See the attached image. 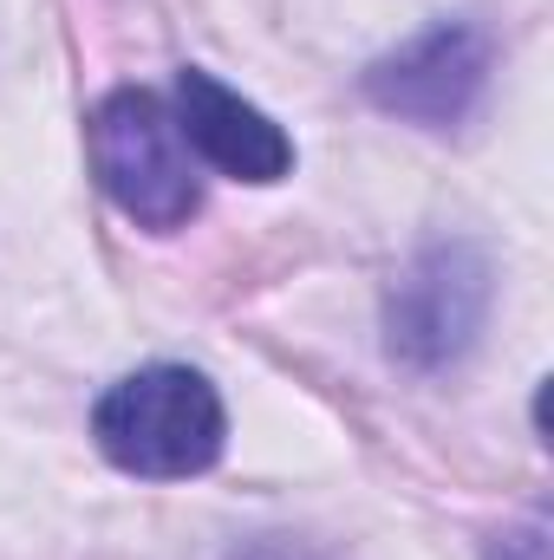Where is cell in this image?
<instances>
[{
  "mask_svg": "<svg viewBox=\"0 0 554 560\" xmlns=\"http://www.w3.org/2000/svg\"><path fill=\"white\" fill-rule=\"evenodd\" d=\"M92 436H99L105 463H118L125 476L176 482V476H203L222 456L229 411H222V392L203 372H189V365H143V372L118 378L99 398Z\"/></svg>",
  "mask_w": 554,
  "mask_h": 560,
  "instance_id": "obj_1",
  "label": "cell"
},
{
  "mask_svg": "<svg viewBox=\"0 0 554 560\" xmlns=\"http://www.w3.org/2000/svg\"><path fill=\"white\" fill-rule=\"evenodd\" d=\"M85 150H92V176L99 189L150 235L183 229L203 209V176H196V150L176 131V112L143 92H105L85 118Z\"/></svg>",
  "mask_w": 554,
  "mask_h": 560,
  "instance_id": "obj_2",
  "label": "cell"
},
{
  "mask_svg": "<svg viewBox=\"0 0 554 560\" xmlns=\"http://www.w3.org/2000/svg\"><path fill=\"white\" fill-rule=\"evenodd\" d=\"M489 313V261L463 242L424 248L385 293V346L417 372L463 359Z\"/></svg>",
  "mask_w": 554,
  "mask_h": 560,
  "instance_id": "obj_3",
  "label": "cell"
},
{
  "mask_svg": "<svg viewBox=\"0 0 554 560\" xmlns=\"http://www.w3.org/2000/svg\"><path fill=\"white\" fill-rule=\"evenodd\" d=\"M483 85H489V39L476 26H430L366 72V98L424 131L463 125L476 112Z\"/></svg>",
  "mask_w": 554,
  "mask_h": 560,
  "instance_id": "obj_4",
  "label": "cell"
},
{
  "mask_svg": "<svg viewBox=\"0 0 554 560\" xmlns=\"http://www.w3.org/2000/svg\"><path fill=\"white\" fill-rule=\"evenodd\" d=\"M176 131L209 170H222L235 183H280L293 170V138L262 105H249L203 66H189L176 79Z\"/></svg>",
  "mask_w": 554,
  "mask_h": 560,
  "instance_id": "obj_5",
  "label": "cell"
},
{
  "mask_svg": "<svg viewBox=\"0 0 554 560\" xmlns=\"http://www.w3.org/2000/svg\"><path fill=\"white\" fill-rule=\"evenodd\" d=\"M496 560H549V541H542V528H529V535H509Z\"/></svg>",
  "mask_w": 554,
  "mask_h": 560,
  "instance_id": "obj_6",
  "label": "cell"
}]
</instances>
